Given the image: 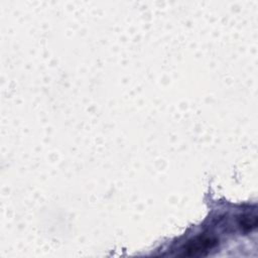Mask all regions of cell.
<instances>
[{
	"label": "cell",
	"instance_id": "6da1fadb",
	"mask_svg": "<svg viewBox=\"0 0 258 258\" xmlns=\"http://www.w3.org/2000/svg\"><path fill=\"white\" fill-rule=\"evenodd\" d=\"M218 244V240L212 236H198L189 241L182 248L183 256H201L207 254Z\"/></svg>",
	"mask_w": 258,
	"mask_h": 258
},
{
	"label": "cell",
	"instance_id": "7a4b0ae2",
	"mask_svg": "<svg viewBox=\"0 0 258 258\" xmlns=\"http://www.w3.org/2000/svg\"><path fill=\"white\" fill-rule=\"evenodd\" d=\"M239 225L244 232H250L256 228L257 218L256 216L252 215H244L243 217H241Z\"/></svg>",
	"mask_w": 258,
	"mask_h": 258
}]
</instances>
